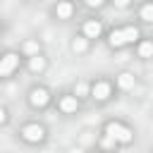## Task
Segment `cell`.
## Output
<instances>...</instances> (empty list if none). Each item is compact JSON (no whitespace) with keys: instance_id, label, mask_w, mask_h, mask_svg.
Here are the masks:
<instances>
[{"instance_id":"6da1fadb","label":"cell","mask_w":153,"mask_h":153,"mask_svg":"<svg viewBox=\"0 0 153 153\" xmlns=\"http://www.w3.org/2000/svg\"><path fill=\"white\" fill-rule=\"evenodd\" d=\"M134 38H139V31H136L134 26L110 31V45H112V48H122L124 43H129V41H134Z\"/></svg>"},{"instance_id":"7a4b0ae2","label":"cell","mask_w":153,"mask_h":153,"mask_svg":"<svg viewBox=\"0 0 153 153\" xmlns=\"http://www.w3.org/2000/svg\"><path fill=\"white\" fill-rule=\"evenodd\" d=\"M105 134H108L112 141H122V143H129V141H131V131H129L127 127H122L120 122H110V124L105 127Z\"/></svg>"},{"instance_id":"3957f363","label":"cell","mask_w":153,"mask_h":153,"mask_svg":"<svg viewBox=\"0 0 153 153\" xmlns=\"http://www.w3.org/2000/svg\"><path fill=\"white\" fill-rule=\"evenodd\" d=\"M17 65H19V55H14V53H7V55H2V57H0V76H7V74H12Z\"/></svg>"},{"instance_id":"277c9868","label":"cell","mask_w":153,"mask_h":153,"mask_svg":"<svg viewBox=\"0 0 153 153\" xmlns=\"http://www.w3.org/2000/svg\"><path fill=\"white\" fill-rule=\"evenodd\" d=\"M22 134H24L26 141H41L45 131H43V127H38V124H26V127L22 129Z\"/></svg>"},{"instance_id":"5b68a950","label":"cell","mask_w":153,"mask_h":153,"mask_svg":"<svg viewBox=\"0 0 153 153\" xmlns=\"http://www.w3.org/2000/svg\"><path fill=\"white\" fill-rule=\"evenodd\" d=\"M91 96H93L96 100H105V98L110 96V84H108V81H98V84H93Z\"/></svg>"},{"instance_id":"8992f818","label":"cell","mask_w":153,"mask_h":153,"mask_svg":"<svg viewBox=\"0 0 153 153\" xmlns=\"http://www.w3.org/2000/svg\"><path fill=\"white\" fill-rule=\"evenodd\" d=\"M29 100H31V105L43 108V105L48 103V91H45V88H33V91H31V96H29Z\"/></svg>"},{"instance_id":"52a82bcc","label":"cell","mask_w":153,"mask_h":153,"mask_svg":"<svg viewBox=\"0 0 153 153\" xmlns=\"http://www.w3.org/2000/svg\"><path fill=\"white\" fill-rule=\"evenodd\" d=\"M84 36L86 38H98L100 36V22H93V19L86 22L84 24Z\"/></svg>"},{"instance_id":"ba28073f","label":"cell","mask_w":153,"mask_h":153,"mask_svg":"<svg viewBox=\"0 0 153 153\" xmlns=\"http://www.w3.org/2000/svg\"><path fill=\"white\" fill-rule=\"evenodd\" d=\"M60 110H62V112H74V110H76V98H74V96H65V98L60 100Z\"/></svg>"},{"instance_id":"9c48e42d","label":"cell","mask_w":153,"mask_h":153,"mask_svg":"<svg viewBox=\"0 0 153 153\" xmlns=\"http://www.w3.org/2000/svg\"><path fill=\"white\" fill-rule=\"evenodd\" d=\"M117 84H120V88L129 91V88H134V76L124 72V74H120V76H117Z\"/></svg>"},{"instance_id":"30bf717a","label":"cell","mask_w":153,"mask_h":153,"mask_svg":"<svg viewBox=\"0 0 153 153\" xmlns=\"http://www.w3.org/2000/svg\"><path fill=\"white\" fill-rule=\"evenodd\" d=\"M72 14V5L67 2V0H62L60 5H57V17H62V19H67Z\"/></svg>"},{"instance_id":"8fae6325","label":"cell","mask_w":153,"mask_h":153,"mask_svg":"<svg viewBox=\"0 0 153 153\" xmlns=\"http://www.w3.org/2000/svg\"><path fill=\"white\" fill-rule=\"evenodd\" d=\"M29 67H31L33 72H41V69L45 67V60H43L41 55H33V57H31V62H29Z\"/></svg>"},{"instance_id":"7c38bea8","label":"cell","mask_w":153,"mask_h":153,"mask_svg":"<svg viewBox=\"0 0 153 153\" xmlns=\"http://www.w3.org/2000/svg\"><path fill=\"white\" fill-rule=\"evenodd\" d=\"M86 48H88V43H86V38H76V41L72 43V50H74V53H84Z\"/></svg>"},{"instance_id":"4fadbf2b","label":"cell","mask_w":153,"mask_h":153,"mask_svg":"<svg viewBox=\"0 0 153 153\" xmlns=\"http://www.w3.org/2000/svg\"><path fill=\"white\" fill-rule=\"evenodd\" d=\"M139 53H141V57H151V53H153V45H151L148 41H143V43L139 45Z\"/></svg>"},{"instance_id":"5bb4252c","label":"cell","mask_w":153,"mask_h":153,"mask_svg":"<svg viewBox=\"0 0 153 153\" xmlns=\"http://www.w3.org/2000/svg\"><path fill=\"white\" fill-rule=\"evenodd\" d=\"M141 19H143V22H153V7H151V5H143V10H141Z\"/></svg>"},{"instance_id":"9a60e30c","label":"cell","mask_w":153,"mask_h":153,"mask_svg":"<svg viewBox=\"0 0 153 153\" xmlns=\"http://www.w3.org/2000/svg\"><path fill=\"white\" fill-rule=\"evenodd\" d=\"M86 2H88V5H91V7H100V5H103V2H105V0H86Z\"/></svg>"},{"instance_id":"2e32d148","label":"cell","mask_w":153,"mask_h":153,"mask_svg":"<svg viewBox=\"0 0 153 153\" xmlns=\"http://www.w3.org/2000/svg\"><path fill=\"white\" fill-rule=\"evenodd\" d=\"M26 50H29V53H36L38 45H36V43H26Z\"/></svg>"},{"instance_id":"e0dca14e","label":"cell","mask_w":153,"mask_h":153,"mask_svg":"<svg viewBox=\"0 0 153 153\" xmlns=\"http://www.w3.org/2000/svg\"><path fill=\"white\" fill-rule=\"evenodd\" d=\"M76 93H86V84H76Z\"/></svg>"},{"instance_id":"ac0fdd59","label":"cell","mask_w":153,"mask_h":153,"mask_svg":"<svg viewBox=\"0 0 153 153\" xmlns=\"http://www.w3.org/2000/svg\"><path fill=\"white\" fill-rule=\"evenodd\" d=\"M115 5H117V7H127V5H129V0H115Z\"/></svg>"},{"instance_id":"d6986e66","label":"cell","mask_w":153,"mask_h":153,"mask_svg":"<svg viewBox=\"0 0 153 153\" xmlns=\"http://www.w3.org/2000/svg\"><path fill=\"white\" fill-rule=\"evenodd\" d=\"M5 117H7V112H5V110H2V108H0V124H2V122H5Z\"/></svg>"}]
</instances>
